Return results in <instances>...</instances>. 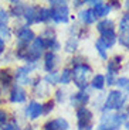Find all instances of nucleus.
Masks as SVG:
<instances>
[{
	"label": "nucleus",
	"mask_w": 129,
	"mask_h": 130,
	"mask_svg": "<svg viewBox=\"0 0 129 130\" xmlns=\"http://www.w3.org/2000/svg\"><path fill=\"white\" fill-rule=\"evenodd\" d=\"M95 28L97 31L99 32H104V31H109V30H116V23L113 21L112 19L107 17V19H102V20H98L95 23Z\"/></svg>",
	"instance_id": "obj_21"
},
{
	"label": "nucleus",
	"mask_w": 129,
	"mask_h": 130,
	"mask_svg": "<svg viewBox=\"0 0 129 130\" xmlns=\"http://www.w3.org/2000/svg\"><path fill=\"white\" fill-rule=\"evenodd\" d=\"M70 68L72 71V84L78 91H88L89 79L92 76V67L88 64L84 55H72L70 59Z\"/></svg>",
	"instance_id": "obj_1"
},
{
	"label": "nucleus",
	"mask_w": 129,
	"mask_h": 130,
	"mask_svg": "<svg viewBox=\"0 0 129 130\" xmlns=\"http://www.w3.org/2000/svg\"><path fill=\"white\" fill-rule=\"evenodd\" d=\"M87 6L91 7L94 11V16L97 20L107 19L109 16V13L112 11L111 6L108 4V2H101V0H87Z\"/></svg>",
	"instance_id": "obj_10"
},
{
	"label": "nucleus",
	"mask_w": 129,
	"mask_h": 130,
	"mask_svg": "<svg viewBox=\"0 0 129 130\" xmlns=\"http://www.w3.org/2000/svg\"><path fill=\"white\" fill-rule=\"evenodd\" d=\"M13 61H16L13 50H7L6 54L3 55V58H2V62H3V64H10V62H13Z\"/></svg>",
	"instance_id": "obj_40"
},
{
	"label": "nucleus",
	"mask_w": 129,
	"mask_h": 130,
	"mask_svg": "<svg viewBox=\"0 0 129 130\" xmlns=\"http://www.w3.org/2000/svg\"><path fill=\"white\" fill-rule=\"evenodd\" d=\"M78 20H80V23L84 27L94 26V24L98 21V20L95 19V16H94V11H92L91 7H84V9H81L80 11H78Z\"/></svg>",
	"instance_id": "obj_18"
},
{
	"label": "nucleus",
	"mask_w": 129,
	"mask_h": 130,
	"mask_svg": "<svg viewBox=\"0 0 129 130\" xmlns=\"http://www.w3.org/2000/svg\"><path fill=\"white\" fill-rule=\"evenodd\" d=\"M75 117H77V120H94V113L89 107L85 106L75 110Z\"/></svg>",
	"instance_id": "obj_27"
},
{
	"label": "nucleus",
	"mask_w": 129,
	"mask_h": 130,
	"mask_svg": "<svg viewBox=\"0 0 129 130\" xmlns=\"http://www.w3.org/2000/svg\"><path fill=\"white\" fill-rule=\"evenodd\" d=\"M60 84L62 86H67V85L72 84V71L70 67H64L60 71Z\"/></svg>",
	"instance_id": "obj_26"
},
{
	"label": "nucleus",
	"mask_w": 129,
	"mask_h": 130,
	"mask_svg": "<svg viewBox=\"0 0 129 130\" xmlns=\"http://www.w3.org/2000/svg\"><path fill=\"white\" fill-rule=\"evenodd\" d=\"M78 47H80V41H78L77 38H74V37H68L64 42V51L67 52V54L75 55L77 51H78Z\"/></svg>",
	"instance_id": "obj_23"
},
{
	"label": "nucleus",
	"mask_w": 129,
	"mask_h": 130,
	"mask_svg": "<svg viewBox=\"0 0 129 130\" xmlns=\"http://www.w3.org/2000/svg\"><path fill=\"white\" fill-rule=\"evenodd\" d=\"M78 130H95L94 120H77Z\"/></svg>",
	"instance_id": "obj_35"
},
{
	"label": "nucleus",
	"mask_w": 129,
	"mask_h": 130,
	"mask_svg": "<svg viewBox=\"0 0 129 130\" xmlns=\"http://www.w3.org/2000/svg\"><path fill=\"white\" fill-rule=\"evenodd\" d=\"M116 44H119L121 47H123L125 50L129 51V32L122 36V34H118V40H116Z\"/></svg>",
	"instance_id": "obj_36"
},
{
	"label": "nucleus",
	"mask_w": 129,
	"mask_h": 130,
	"mask_svg": "<svg viewBox=\"0 0 129 130\" xmlns=\"http://www.w3.org/2000/svg\"><path fill=\"white\" fill-rule=\"evenodd\" d=\"M14 37L13 34V28L10 24H6V26H0V38L4 40L6 42H9L10 40Z\"/></svg>",
	"instance_id": "obj_30"
},
{
	"label": "nucleus",
	"mask_w": 129,
	"mask_h": 130,
	"mask_svg": "<svg viewBox=\"0 0 129 130\" xmlns=\"http://www.w3.org/2000/svg\"><path fill=\"white\" fill-rule=\"evenodd\" d=\"M53 101L55 102V105L57 103H64L65 101H67V92L64 91L62 88H57L54 92V99Z\"/></svg>",
	"instance_id": "obj_33"
},
{
	"label": "nucleus",
	"mask_w": 129,
	"mask_h": 130,
	"mask_svg": "<svg viewBox=\"0 0 129 130\" xmlns=\"http://www.w3.org/2000/svg\"><path fill=\"white\" fill-rule=\"evenodd\" d=\"M10 117H11V113L7 109H4V107H0V129L9 123Z\"/></svg>",
	"instance_id": "obj_34"
},
{
	"label": "nucleus",
	"mask_w": 129,
	"mask_h": 130,
	"mask_svg": "<svg viewBox=\"0 0 129 130\" xmlns=\"http://www.w3.org/2000/svg\"><path fill=\"white\" fill-rule=\"evenodd\" d=\"M89 36V27H84L82 24H72L70 27V37H74L78 41Z\"/></svg>",
	"instance_id": "obj_19"
},
{
	"label": "nucleus",
	"mask_w": 129,
	"mask_h": 130,
	"mask_svg": "<svg viewBox=\"0 0 129 130\" xmlns=\"http://www.w3.org/2000/svg\"><path fill=\"white\" fill-rule=\"evenodd\" d=\"M0 130H23V127L20 126V122L17 120V117L14 116V115H11V117H10V122L6 124V126H3Z\"/></svg>",
	"instance_id": "obj_31"
},
{
	"label": "nucleus",
	"mask_w": 129,
	"mask_h": 130,
	"mask_svg": "<svg viewBox=\"0 0 129 130\" xmlns=\"http://www.w3.org/2000/svg\"><path fill=\"white\" fill-rule=\"evenodd\" d=\"M123 68V55L122 54H115L109 57L107 61V74L113 75V76H119V72Z\"/></svg>",
	"instance_id": "obj_14"
},
{
	"label": "nucleus",
	"mask_w": 129,
	"mask_h": 130,
	"mask_svg": "<svg viewBox=\"0 0 129 130\" xmlns=\"http://www.w3.org/2000/svg\"><path fill=\"white\" fill-rule=\"evenodd\" d=\"M38 65H29V64H23L20 67H17L13 71V78L14 84L21 85V86H30L33 81V72L37 69Z\"/></svg>",
	"instance_id": "obj_6"
},
{
	"label": "nucleus",
	"mask_w": 129,
	"mask_h": 130,
	"mask_svg": "<svg viewBox=\"0 0 129 130\" xmlns=\"http://www.w3.org/2000/svg\"><path fill=\"white\" fill-rule=\"evenodd\" d=\"M116 89L125 92L126 95H129V76H118L115 82Z\"/></svg>",
	"instance_id": "obj_28"
},
{
	"label": "nucleus",
	"mask_w": 129,
	"mask_h": 130,
	"mask_svg": "<svg viewBox=\"0 0 129 130\" xmlns=\"http://www.w3.org/2000/svg\"><path fill=\"white\" fill-rule=\"evenodd\" d=\"M128 115L125 110L122 112H102L99 117V124L108 126L113 130H119L123 126V122L126 120Z\"/></svg>",
	"instance_id": "obj_7"
},
{
	"label": "nucleus",
	"mask_w": 129,
	"mask_h": 130,
	"mask_svg": "<svg viewBox=\"0 0 129 130\" xmlns=\"http://www.w3.org/2000/svg\"><path fill=\"white\" fill-rule=\"evenodd\" d=\"M116 31H118V34H122V36L129 32V13L128 11L121 16L119 24L116 26Z\"/></svg>",
	"instance_id": "obj_24"
},
{
	"label": "nucleus",
	"mask_w": 129,
	"mask_h": 130,
	"mask_svg": "<svg viewBox=\"0 0 129 130\" xmlns=\"http://www.w3.org/2000/svg\"><path fill=\"white\" fill-rule=\"evenodd\" d=\"M2 102H3V99H2V93H0V106H2Z\"/></svg>",
	"instance_id": "obj_49"
},
{
	"label": "nucleus",
	"mask_w": 129,
	"mask_h": 130,
	"mask_svg": "<svg viewBox=\"0 0 129 130\" xmlns=\"http://www.w3.org/2000/svg\"><path fill=\"white\" fill-rule=\"evenodd\" d=\"M24 116L29 122H34L43 116V103L37 99H31L24 106Z\"/></svg>",
	"instance_id": "obj_12"
},
{
	"label": "nucleus",
	"mask_w": 129,
	"mask_h": 130,
	"mask_svg": "<svg viewBox=\"0 0 129 130\" xmlns=\"http://www.w3.org/2000/svg\"><path fill=\"white\" fill-rule=\"evenodd\" d=\"M23 130H36V129H34V126H33V124L29 122V123H27L26 126L23 127Z\"/></svg>",
	"instance_id": "obj_46"
},
{
	"label": "nucleus",
	"mask_w": 129,
	"mask_h": 130,
	"mask_svg": "<svg viewBox=\"0 0 129 130\" xmlns=\"http://www.w3.org/2000/svg\"><path fill=\"white\" fill-rule=\"evenodd\" d=\"M26 6H27L26 2H21V0H11L9 3V7H7L9 17L17 20V21H21L24 10H26Z\"/></svg>",
	"instance_id": "obj_15"
},
{
	"label": "nucleus",
	"mask_w": 129,
	"mask_h": 130,
	"mask_svg": "<svg viewBox=\"0 0 129 130\" xmlns=\"http://www.w3.org/2000/svg\"><path fill=\"white\" fill-rule=\"evenodd\" d=\"M95 130H113V129H111V127H108V126H104V124H98Z\"/></svg>",
	"instance_id": "obj_45"
},
{
	"label": "nucleus",
	"mask_w": 129,
	"mask_h": 130,
	"mask_svg": "<svg viewBox=\"0 0 129 130\" xmlns=\"http://www.w3.org/2000/svg\"><path fill=\"white\" fill-rule=\"evenodd\" d=\"M95 50H97V52H98V55H99V58L101 59H104V61H108V51L109 50L105 47V44H104L101 40H98L97 38V41H95Z\"/></svg>",
	"instance_id": "obj_29"
},
{
	"label": "nucleus",
	"mask_w": 129,
	"mask_h": 130,
	"mask_svg": "<svg viewBox=\"0 0 129 130\" xmlns=\"http://www.w3.org/2000/svg\"><path fill=\"white\" fill-rule=\"evenodd\" d=\"M107 84H105V75L104 74H92L89 79V88L97 92H102L105 89Z\"/></svg>",
	"instance_id": "obj_20"
},
{
	"label": "nucleus",
	"mask_w": 129,
	"mask_h": 130,
	"mask_svg": "<svg viewBox=\"0 0 129 130\" xmlns=\"http://www.w3.org/2000/svg\"><path fill=\"white\" fill-rule=\"evenodd\" d=\"M55 120H57V124H58V129L60 130H70V122L65 119V117H55Z\"/></svg>",
	"instance_id": "obj_39"
},
{
	"label": "nucleus",
	"mask_w": 129,
	"mask_h": 130,
	"mask_svg": "<svg viewBox=\"0 0 129 130\" xmlns=\"http://www.w3.org/2000/svg\"><path fill=\"white\" fill-rule=\"evenodd\" d=\"M48 9L51 13V21L54 24H67L70 21L71 10L67 0H50Z\"/></svg>",
	"instance_id": "obj_5"
},
{
	"label": "nucleus",
	"mask_w": 129,
	"mask_h": 130,
	"mask_svg": "<svg viewBox=\"0 0 129 130\" xmlns=\"http://www.w3.org/2000/svg\"><path fill=\"white\" fill-rule=\"evenodd\" d=\"M116 78L118 76H113V75H109V74H105V84L107 86H113L116 82Z\"/></svg>",
	"instance_id": "obj_41"
},
{
	"label": "nucleus",
	"mask_w": 129,
	"mask_h": 130,
	"mask_svg": "<svg viewBox=\"0 0 129 130\" xmlns=\"http://www.w3.org/2000/svg\"><path fill=\"white\" fill-rule=\"evenodd\" d=\"M41 130H60V129H58V124H57L55 119H48V120L43 124Z\"/></svg>",
	"instance_id": "obj_38"
},
{
	"label": "nucleus",
	"mask_w": 129,
	"mask_h": 130,
	"mask_svg": "<svg viewBox=\"0 0 129 130\" xmlns=\"http://www.w3.org/2000/svg\"><path fill=\"white\" fill-rule=\"evenodd\" d=\"M38 6L40 4H27L26 10H24V14H23V19H21L23 24H26L27 27H31L36 24Z\"/></svg>",
	"instance_id": "obj_17"
},
{
	"label": "nucleus",
	"mask_w": 129,
	"mask_h": 130,
	"mask_svg": "<svg viewBox=\"0 0 129 130\" xmlns=\"http://www.w3.org/2000/svg\"><path fill=\"white\" fill-rule=\"evenodd\" d=\"M43 82H44L47 86H55V85L60 84V71H53L48 72L43 76Z\"/></svg>",
	"instance_id": "obj_25"
},
{
	"label": "nucleus",
	"mask_w": 129,
	"mask_h": 130,
	"mask_svg": "<svg viewBox=\"0 0 129 130\" xmlns=\"http://www.w3.org/2000/svg\"><path fill=\"white\" fill-rule=\"evenodd\" d=\"M47 51L44 45V41H43L41 36H37L34 38V41L31 42V45L26 50H13L14 58L16 61H23L24 64L29 65H38L40 59H43L44 52Z\"/></svg>",
	"instance_id": "obj_2"
},
{
	"label": "nucleus",
	"mask_w": 129,
	"mask_h": 130,
	"mask_svg": "<svg viewBox=\"0 0 129 130\" xmlns=\"http://www.w3.org/2000/svg\"><path fill=\"white\" fill-rule=\"evenodd\" d=\"M14 84V78H13V71L7 67L0 68V93L7 92L11 85Z\"/></svg>",
	"instance_id": "obj_16"
},
{
	"label": "nucleus",
	"mask_w": 129,
	"mask_h": 130,
	"mask_svg": "<svg viewBox=\"0 0 129 130\" xmlns=\"http://www.w3.org/2000/svg\"><path fill=\"white\" fill-rule=\"evenodd\" d=\"M122 127H125V130H129V116L126 117V120L123 122V126Z\"/></svg>",
	"instance_id": "obj_47"
},
{
	"label": "nucleus",
	"mask_w": 129,
	"mask_h": 130,
	"mask_svg": "<svg viewBox=\"0 0 129 130\" xmlns=\"http://www.w3.org/2000/svg\"><path fill=\"white\" fill-rule=\"evenodd\" d=\"M10 21V17H9V13H7V9L0 6V26H6L9 24Z\"/></svg>",
	"instance_id": "obj_37"
},
{
	"label": "nucleus",
	"mask_w": 129,
	"mask_h": 130,
	"mask_svg": "<svg viewBox=\"0 0 129 130\" xmlns=\"http://www.w3.org/2000/svg\"><path fill=\"white\" fill-rule=\"evenodd\" d=\"M41 103H43V116H48V115H51V112H54L55 102L53 99H47L45 102H41Z\"/></svg>",
	"instance_id": "obj_32"
},
{
	"label": "nucleus",
	"mask_w": 129,
	"mask_h": 130,
	"mask_svg": "<svg viewBox=\"0 0 129 130\" xmlns=\"http://www.w3.org/2000/svg\"><path fill=\"white\" fill-rule=\"evenodd\" d=\"M60 55L58 52H51V51H45L43 55V69L45 71V74L53 71H57L58 65H60Z\"/></svg>",
	"instance_id": "obj_13"
},
{
	"label": "nucleus",
	"mask_w": 129,
	"mask_h": 130,
	"mask_svg": "<svg viewBox=\"0 0 129 130\" xmlns=\"http://www.w3.org/2000/svg\"><path fill=\"white\" fill-rule=\"evenodd\" d=\"M129 95H126L125 92L119 91V89H111L108 91V93L104 96L102 106L101 110L102 112H122L128 105Z\"/></svg>",
	"instance_id": "obj_3"
},
{
	"label": "nucleus",
	"mask_w": 129,
	"mask_h": 130,
	"mask_svg": "<svg viewBox=\"0 0 129 130\" xmlns=\"http://www.w3.org/2000/svg\"><path fill=\"white\" fill-rule=\"evenodd\" d=\"M7 42L4 41V40H2L0 38V57H3L4 54H6V51H7Z\"/></svg>",
	"instance_id": "obj_44"
},
{
	"label": "nucleus",
	"mask_w": 129,
	"mask_h": 130,
	"mask_svg": "<svg viewBox=\"0 0 129 130\" xmlns=\"http://www.w3.org/2000/svg\"><path fill=\"white\" fill-rule=\"evenodd\" d=\"M27 99H29V92H27V89L24 88V86H21V85L13 84L11 88L7 91V101L11 105L26 103Z\"/></svg>",
	"instance_id": "obj_9"
},
{
	"label": "nucleus",
	"mask_w": 129,
	"mask_h": 130,
	"mask_svg": "<svg viewBox=\"0 0 129 130\" xmlns=\"http://www.w3.org/2000/svg\"><path fill=\"white\" fill-rule=\"evenodd\" d=\"M122 4H123V6H125V9H126V11H128V13H129V0H126L125 3H122Z\"/></svg>",
	"instance_id": "obj_48"
},
{
	"label": "nucleus",
	"mask_w": 129,
	"mask_h": 130,
	"mask_svg": "<svg viewBox=\"0 0 129 130\" xmlns=\"http://www.w3.org/2000/svg\"><path fill=\"white\" fill-rule=\"evenodd\" d=\"M68 101H70V106L74 107L75 110L80 107L88 106L91 102V93L88 91H77L72 92L71 95H68Z\"/></svg>",
	"instance_id": "obj_11"
},
{
	"label": "nucleus",
	"mask_w": 129,
	"mask_h": 130,
	"mask_svg": "<svg viewBox=\"0 0 129 130\" xmlns=\"http://www.w3.org/2000/svg\"><path fill=\"white\" fill-rule=\"evenodd\" d=\"M40 36H41L43 41H44V45H45V50H47V51H51V52L61 51L62 44H61V41L58 40L57 31H55L54 27L45 26L44 28H43V31L40 32Z\"/></svg>",
	"instance_id": "obj_8"
},
{
	"label": "nucleus",
	"mask_w": 129,
	"mask_h": 130,
	"mask_svg": "<svg viewBox=\"0 0 129 130\" xmlns=\"http://www.w3.org/2000/svg\"><path fill=\"white\" fill-rule=\"evenodd\" d=\"M50 21H51V13H50V9L48 7H44V6H38L36 24H48Z\"/></svg>",
	"instance_id": "obj_22"
},
{
	"label": "nucleus",
	"mask_w": 129,
	"mask_h": 130,
	"mask_svg": "<svg viewBox=\"0 0 129 130\" xmlns=\"http://www.w3.org/2000/svg\"><path fill=\"white\" fill-rule=\"evenodd\" d=\"M108 4L111 6V9H112V10H121V9H122V3L118 2V0H109Z\"/></svg>",
	"instance_id": "obj_43"
},
{
	"label": "nucleus",
	"mask_w": 129,
	"mask_h": 130,
	"mask_svg": "<svg viewBox=\"0 0 129 130\" xmlns=\"http://www.w3.org/2000/svg\"><path fill=\"white\" fill-rule=\"evenodd\" d=\"M71 4L74 9H84L87 6V0H74Z\"/></svg>",
	"instance_id": "obj_42"
},
{
	"label": "nucleus",
	"mask_w": 129,
	"mask_h": 130,
	"mask_svg": "<svg viewBox=\"0 0 129 130\" xmlns=\"http://www.w3.org/2000/svg\"><path fill=\"white\" fill-rule=\"evenodd\" d=\"M13 28V34L16 38V50H26L31 45V42L37 37L36 31L31 27H27L26 24H23V21H17L16 26L11 27Z\"/></svg>",
	"instance_id": "obj_4"
}]
</instances>
